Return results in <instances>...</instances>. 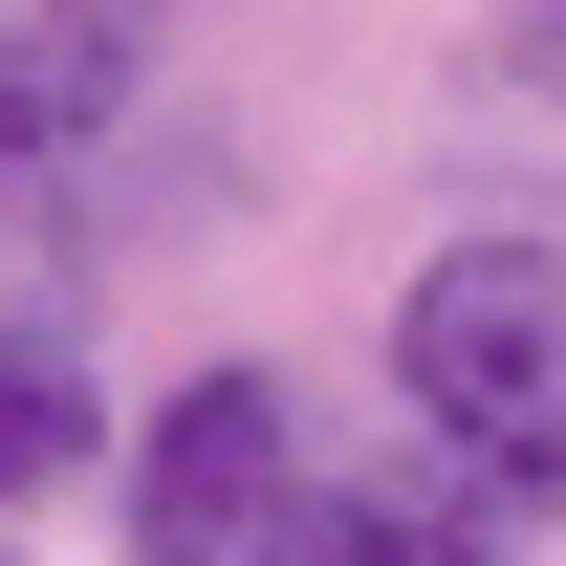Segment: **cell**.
Instances as JSON below:
<instances>
[{
  "label": "cell",
  "instance_id": "1",
  "mask_svg": "<svg viewBox=\"0 0 566 566\" xmlns=\"http://www.w3.org/2000/svg\"><path fill=\"white\" fill-rule=\"evenodd\" d=\"M392 392H415V436H436L458 501L545 523V501H566V262H545V240H458V262H415V305H392Z\"/></svg>",
  "mask_w": 566,
  "mask_h": 566
},
{
  "label": "cell",
  "instance_id": "2",
  "mask_svg": "<svg viewBox=\"0 0 566 566\" xmlns=\"http://www.w3.org/2000/svg\"><path fill=\"white\" fill-rule=\"evenodd\" d=\"M283 501H305V436H283V370H197L132 458V566H262Z\"/></svg>",
  "mask_w": 566,
  "mask_h": 566
},
{
  "label": "cell",
  "instance_id": "3",
  "mask_svg": "<svg viewBox=\"0 0 566 566\" xmlns=\"http://www.w3.org/2000/svg\"><path fill=\"white\" fill-rule=\"evenodd\" d=\"M132 109V0H0V197H44Z\"/></svg>",
  "mask_w": 566,
  "mask_h": 566
},
{
  "label": "cell",
  "instance_id": "4",
  "mask_svg": "<svg viewBox=\"0 0 566 566\" xmlns=\"http://www.w3.org/2000/svg\"><path fill=\"white\" fill-rule=\"evenodd\" d=\"M262 566H501V501H458V480H349V501H283Z\"/></svg>",
  "mask_w": 566,
  "mask_h": 566
},
{
  "label": "cell",
  "instance_id": "5",
  "mask_svg": "<svg viewBox=\"0 0 566 566\" xmlns=\"http://www.w3.org/2000/svg\"><path fill=\"white\" fill-rule=\"evenodd\" d=\"M87 480V349L66 327H0V501Z\"/></svg>",
  "mask_w": 566,
  "mask_h": 566
},
{
  "label": "cell",
  "instance_id": "6",
  "mask_svg": "<svg viewBox=\"0 0 566 566\" xmlns=\"http://www.w3.org/2000/svg\"><path fill=\"white\" fill-rule=\"evenodd\" d=\"M501 87H545V109H566V0H501Z\"/></svg>",
  "mask_w": 566,
  "mask_h": 566
}]
</instances>
